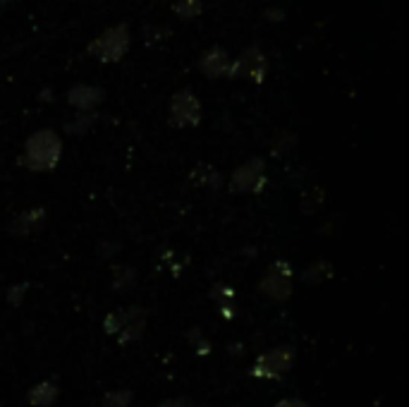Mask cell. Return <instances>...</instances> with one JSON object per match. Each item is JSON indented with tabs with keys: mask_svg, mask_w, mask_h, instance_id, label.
<instances>
[{
	"mask_svg": "<svg viewBox=\"0 0 409 407\" xmlns=\"http://www.w3.org/2000/svg\"><path fill=\"white\" fill-rule=\"evenodd\" d=\"M63 154V142L53 130H41L27 139L24 147V165L29 170H50L58 165Z\"/></svg>",
	"mask_w": 409,
	"mask_h": 407,
	"instance_id": "cell-1",
	"label": "cell"
},
{
	"mask_svg": "<svg viewBox=\"0 0 409 407\" xmlns=\"http://www.w3.org/2000/svg\"><path fill=\"white\" fill-rule=\"evenodd\" d=\"M259 290L266 297L276 299V302H283L292 295V269L285 261H276V264L268 269L266 276L261 278Z\"/></svg>",
	"mask_w": 409,
	"mask_h": 407,
	"instance_id": "cell-2",
	"label": "cell"
},
{
	"mask_svg": "<svg viewBox=\"0 0 409 407\" xmlns=\"http://www.w3.org/2000/svg\"><path fill=\"white\" fill-rule=\"evenodd\" d=\"M292 362H295V350L290 348V345H280V348L259 357V362H256L254 369H251V376L280 378L285 371H290Z\"/></svg>",
	"mask_w": 409,
	"mask_h": 407,
	"instance_id": "cell-3",
	"label": "cell"
},
{
	"mask_svg": "<svg viewBox=\"0 0 409 407\" xmlns=\"http://www.w3.org/2000/svg\"><path fill=\"white\" fill-rule=\"evenodd\" d=\"M170 120L177 127H192L201 120V103L192 91H180L172 98Z\"/></svg>",
	"mask_w": 409,
	"mask_h": 407,
	"instance_id": "cell-4",
	"label": "cell"
},
{
	"mask_svg": "<svg viewBox=\"0 0 409 407\" xmlns=\"http://www.w3.org/2000/svg\"><path fill=\"white\" fill-rule=\"evenodd\" d=\"M263 185H266V165H263V161H246L232 175L235 192H261Z\"/></svg>",
	"mask_w": 409,
	"mask_h": 407,
	"instance_id": "cell-5",
	"label": "cell"
},
{
	"mask_svg": "<svg viewBox=\"0 0 409 407\" xmlns=\"http://www.w3.org/2000/svg\"><path fill=\"white\" fill-rule=\"evenodd\" d=\"M127 51V34L125 29H113L105 36H101L91 46V53L98 55L101 60H117Z\"/></svg>",
	"mask_w": 409,
	"mask_h": 407,
	"instance_id": "cell-6",
	"label": "cell"
},
{
	"mask_svg": "<svg viewBox=\"0 0 409 407\" xmlns=\"http://www.w3.org/2000/svg\"><path fill=\"white\" fill-rule=\"evenodd\" d=\"M144 326H147V314L139 306H130V309H125V323H122V331L117 333V340L122 345L134 343L137 338H142Z\"/></svg>",
	"mask_w": 409,
	"mask_h": 407,
	"instance_id": "cell-7",
	"label": "cell"
},
{
	"mask_svg": "<svg viewBox=\"0 0 409 407\" xmlns=\"http://www.w3.org/2000/svg\"><path fill=\"white\" fill-rule=\"evenodd\" d=\"M43 223H46V211L43 209L22 211V214L13 221V232L15 235H29V232H36Z\"/></svg>",
	"mask_w": 409,
	"mask_h": 407,
	"instance_id": "cell-8",
	"label": "cell"
},
{
	"mask_svg": "<svg viewBox=\"0 0 409 407\" xmlns=\"http://www.w3.org/2000/svg\"><path fill=\"white\" fill-rule=\"evenodd\" d=\"M58 395H60V390L55 383L43 381V383H36V386L27 393V400L31 403V407H50L58 400Z\"/></svg>",
	"mask_w": 409,
	"mask_h": 407,
	"instance_id": "cell-9",
	"label": "cell"
},
{
	"mask_svg": "<svg viewBox=\"0 0 409 407\" xmlns=\"http://www.w3.org/2000/svg\"><path fill=\"white\" fill-rule=\"evenodd\" d=\"M263 70H266V65H263L261 53H256V51H246L242 58H239V63L235 65V72H242V75L251 77V80H256V82H261Z\"/></svg>",
	"mask_w": 409,
	"mask_h": 407,
	"instance_id": "cell-10",
	"label": "cell"
},
{
	"mask_svg": "<svg viewBox=\"0 0 409 407\" xmlns=\"http://www.w3.org/2000/svg\"><path fill=\"white\" fill-rule=\"evenodd\" d=\"M98 101H101V91L98 89H94V87H77V89H72L70 91V103L75 105V108H80V110L94 108Z\"/></svg>",
	"mask_w": 409,
	"mask_h": 407,
	"instance_id": "cell-11",
	"label": "cell"
},
{
	"mask_svg": "<svg viewBox=\"0 0 409 407\" xmlns=\"http://www.w3.org/2000/svg\"><path fill=\"white\" fill-rule=\"evenodd\" d=\"M201 68H204L206 75L216 77V75H225L228 70V58L223 51H213L204 58V63H201Z\"/></svg>",
	"mask_w": 409,
	"mask_h": 407,
	"instance_id": "cell-12",
	"label": "cell"
},
{
	"mask_svg": "<svg viewBox=\"0 0 409 407\" xmlns=\"http://www.w3.org/2000/svg\"><path fill=\"white\" fill-rule=\"evenodd\" d=\"M132 405V390H113L103 395L94 407H130Z\"/></svg>",
	"mask_w": 409,
	"mask_h": 407,
	"instance_id": "cell-13",
	"label": "cell"
},
{
	"mask_svg": "<svg viewBox=\"0 0 409 407\" xmlns=\"http://www.w3.org/2000/svg\"><path fill=\"white\" fill-rule=\"evenodd\" d=\"M122 323H125V309H115V311H110V314L105 316L103 331L110 333V336H117V333L122 331Z\"/></svg>",
	"mask_w": 409,
	"mask_h": 407,
	"instance_id": "cell-14",
	"label": "cell"
},
{
	"mask_svg": "<svg viewBox=\"0 0 409 407\" xmlns=\"http://www.w3.org/2000/svg\"><path fill=\"white\" fill-rule=\"evenodd\" d=\"M24 293H27V286H17V288H13V290L8 293V302L17 306V304L22 302V295H24Z\"/></svg>",
	"mask_w": 409,
	"mask_h": 407,
	"instance_id": "cell-15",
	"label": "cell"
},
{
	"mask_svg": "<svg viewBox=\"0 0 409 407\" xmlns=\"http://www.w3.org/2000/svg\"><path fill=\"white\" fill-rule=\"evenodd\" d=\"M276 407H309L304 403V400H297V398H285V400H280V403Z\"/></svg>",
	"mask_w": 409,
	"mask_h": 407,
	"instance_id": "cell-16",
	"label": "cell"
},
{
	"mask_svg": "<svg viewBox=\"0 0 409 407\" xmlns=\"http://www.w3.org/2000/svg\"><path fill=\"white\" fill-rule=\"evenodd\" d=\"M161 407H187V400L184 398H175V400H165Z\"/></svg>",
	"mask_w": 409,
	"mask_h": 407,
	"instance_id": "cell-17",
	"label": "cell"
}]
</instances>
